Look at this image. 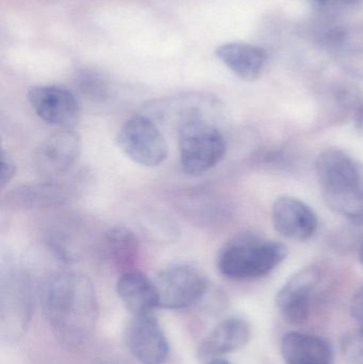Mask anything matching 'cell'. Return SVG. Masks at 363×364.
Returning a JSON list of instances; mask_svg holds the SVG:
<instances>
[{
  "label": "cell",
  "mask_w": 363,
  "mask_h": 364,
  "mask_svg": "<svg viewBox=\"0 0 363 364\" xmlns=\"http://www.w3.org/2000/svg\"><path fill=\"white\" fill-rule=\"evenodd\" d=\"M313 1L318 2V4H326V2L330 1V0H313Z\"/></svg>",
  "instance_id": "cell-28"
},
{
  "label": "cell",
  "mask_w": 363,
  "mask_h": 364,
  "mask_svg": "<svg viewBox=\"0 0 363 364\" xmlns=\"http://www.w3.org/2000/svg\"><path fill=\"white\" fill-rule=\"evenodd\" d=\"M315 172L322 195L335 213L363 223V164L341 149L320 154Z\"/></svg>",
  "instance_id": "cell-2"
},
{
  "label": "cell",
  "mask_w": 363,
  "mask_h": 364,
  "mask_svg": "<svg viewBox=\"0 0 363 364\" xmlns=\"http://www.w3.org/2000/svg\"><path fill=\"white\" fill-rule=\"evenodd\" d=\"M81 139L72 130L55 132L40 143L34 154V168L45 181L61 179L78 161Z\"/></svg>",
  "instance_id": "cell-9"
},
{
  "label": "cell",
  "mask_w": 363,
  "mask_h": 364,
  "mask_svg": "<svg viewBox=\"0 0 363 364\" xmlns=\"http://www.w3.org/2000/svg\"><path fill=\"white\" fill-rule=\"evenodd\" d=\"M177 130L180 166L185 174H204L225 157L227 142L211 119H190Z\"/></svg>",
  "instance_id": "cell-4"
},
{
  "label": "cell",
  "mask_w": 363,
  "mask_h": 364,
  "mask_svg": "<svg viewBox=\"0 0 363 364\" xmlns=\"http://www.w3.org/2000/svg\"><path fill=\"white\" fill-rule=\"evenodd\" d=\"M217 108V100L213 96L200 93L183 94L156 100L147 107L149 117L172 122L177 129L190 119L197 117L211 119L210 110Z\"/></svg>",
  "instance_id": "cell-14"
},
{
  "label": "cell",
  "mask_w": 363,
  "mask_h": 364,
  "mask_svg": "<svg viewBox=\"0 0 363 364\" xmlns=\"http://www.w3.org/2000/svg\"><path fill=\"white\" fill-rule=\"evenodd\" d=\"M159 307L183 309L204 299L208 284L204 276L188 265H173L158 274L155 280Z\"/></svg>",
  "instance_id": "cell-7"
},
{
  "label": "cell",
  "mask_w": 363,
  "mask_h": 364,
  "mask_svg": "<svg viewBox=\"0 0 363 364\" xmlns=\"http://www.w3.org/2000/svg\"><path fill=\"white\" fill-rule=\"evenodd\" d=\"M119 149L134 164L146 168L161 166L168 156V147L161 130L148 115L128 119L117 136Z\"/></svg>",
  "instance_id": "cell-5"
},
{
  "label": "cell",
  "mask_w": 363,
  "mask_h": 364,
  "mask_svg": "<svg viewBox=\"0 0 363 364\" xmlns=\"http://www.w3.org/2000/svg\"><path fill=\"white\" fill-rule=\"evenodd\" d=\"M351 314L359 325V331L363 333V287L354 294L352 299Z\"/></svg>",
  "instance_id": "cell-23"
},
{
  "label": "cell",
  "mask_w": 363,
  "mask_h": 364,
  "mask_svg": "<svg viewBox=\"0 0 363 364\" xmlns=\"http://www.w3.org/2000/svg\"><path fill=\"white\" fill-rule=\"evenodd\" d=\"M287 256L285 244L242 233L222 248L217 267L229 279H259L272 273Z\"/></svg>",
  "instance_id": "cell-3"
},
{
  "label": "cell",
  "mask_w": 363,
  "mask_h": 364,
  "mask_svg": "<svg viewBox=\"0 0 363 364\" xmlns=\"http://www.w3.org/2000/svg\"><path fill=\"white\" fill-rule=\"evenodd\" d=\"M77 83L81 93L93 102H102L108 96V85L106 81L95 73L85 70L79 75Z\"/></svg>",
  "instance_id": "cell-20"
},
{
  "label": "cell",
  "mask_w": 363,
  "mask_h": 364,
  "mask_svg": "<svg viewBox=\"0 0 363 364\" xmlns=\"http://www.w3.org/2000/svg\"><path fill=\"white\" fill-rule=\"evenodd\" d=\"M32 110L42 121L61 130H72L81 117L77 96L65 87L36 85L27 94Z\"/></svg>",
  "instance_id": "cell-8"
},
{
  "label": "cell",
  "mask_w": 363,
  "mask_h": 364,
  "mask_svg": "<svg viewBox=\"0 0 363 364\" xmlns=\"http://www.w3.org/2000/svg\"><path fill=\"white\" fill-rule=\"evenodd\" d=\"M207 364H232L230 363L229 361L225 360V359L222 358H215L209 360Z\"/></svg>",
  "instance_id": "cell-25"
},
{
  "label": "cell",
  "mask_w": 363,
  "mask_h": 364,
  "mask_svg": "<svg viewBox=\"0 0 363 364\" xmlns=\"http://www.w3.org/2000/svg\"><path fill=\"white\" fill-rule=\"evenodd\" d=\"M343 1H345V4H358V2L362 1V0H343Z\"/></svg>",
  "instance_id": "cell-27"
},
{
  "label": "cell",
  "mask_w": 363,
  "mask_h": 364,
  "mask_svg": "<svg viewBox=\"0 0 363 364\" xmlns=\"http://www.w3.org/2000/svg\"><path fill=\"white\" fill-rule=\"evenodd\" d=\"M249 338L251 328L247 322L238 318H227L204 338L198 346V358L209 361L236 352L246 346Z\"/></svg>",
  "instance_id": "cell-15"
},
{
  "label": "cell",
  "mask_w": 363,
  "mask_h": 364,
  "mask_svg": "<svg viewBox=\"0 0 363 364\" xmlns=\"http://www.w3.org/2000/svg\"><path fill=\"white\" fill-rule=\"evenodd\" d=\"M281 355L288 364H334V350L330 342L307 333L283 336Z\"/></svg>",
  "instance_id": "cell-18"
},
{
  "label": "cell",
  "mask_w": 363,
  "mask_h": 364,
  "mask_svg": "<svg viewBox=\"0 0 363 364\" xmlns=\"http://www.w3.org/2000/svg\"><path fill=\"white\" fill-rule=\"evenodd\" d=\"M102 254L110 264L121 273L134 267L140 256V243L131 229L124 226L113 227L102 239Z\"/></svg>",
  "instance_id": "cell-19"
},
{
  "label": "cell",
  "mask_w": 363,
  "mask_h": 364,
  "mask_svg": "<svg viewBox=\"0 0 363 364\" xmlns=\"http://www.w3.org/2000/svg\"><path fill=\"white\" fill-rule=\"evenodd\" d=\"M220 61L237 77L244 81H255L261 76L266 62L264 49L247 43L232 42L215 49Z\"/></svg>",
  "instance_id": "cell-17"
},
{
  "label": "cell",
  "mask_w": 363,
  "mask_h": 364,
  "mask_svg": "<svg viewBox=\"0 0 363 364\" xmlns=\"http://www.w3.org/2000/svg\"><path fill=\"white\" fill-rule=\"evenodd\" d=\"M320 271L305 267L287 280L276 295V306L291 324H304L310 316L311 299L320 282Z\"/></svg>",
  "instance_id": "cell-10"
},
{
  "label": "cell",
  "mask_w": 363,
  "mask_h": 364,
  "mask_svg": "<svg viewBox=\"0 0 363 364\" xmlns=\"http://www.w3.org/2000/svg\"><path fill=\"white\" fill-rule=\"evenodd\" d=\"M359 259H360V263H362V265L363 267V243L362 244V246H360Z\"/></svg>",
  "instance_id": "cell-26"
},
{
  "label": "cell",
  "mask_w": 363,
  "mask_h": 364,
  "mask_svg": "<svg viewBox=\"0 0 363 364\" xmlns=\"http://www.w3.org/2000/svg\"><path fill=\"white\" fill-rule=\"evenodd\" d=\"M43 314L59 341L70 346L85 343L95 331L99 316L95 287L78 272L53 274L40 292Z\"/></svg>",
  "instance_id": "cell-1"
},
{
  "label": "cell",
  "mask_w": 363,
  "mask_h": 364,
  "mask_svg": "<svg viewBox=\"0 0 363 364\" xmlns=\"http://www.w3.org/2000/svg\"><path fill=\"white\" fill-rule=\"evenodd\" d=\"M15 174H16V166H15L14 162L11 159L10 156L8 154L2 151L1 153V177H0V184H1V188H6L8 186L9 182L14 178Z\"/></svg>",
  "instance_id": "cell-22"
},
{
  "label": "cell",
  "mask_w": 363,
  "mask_h": 364,
  "mask_svg": "<svg viewBox=\"0 0 363 364\" xmlns=\"http://www.w3.org/2000/svg\"><path fill=\"white\" fill-rule=\"evenodd\" d=\"M117 292L134 316H145L159 307L155 282L136 269L123 272L117 282Z\"/></svg>",
  "instance_id": "cell-16"
},
{
  "label": "cell",
  "mask_w": 363,
  "mask_h": 364,
  "mask_svg": "<svg viewBox=\"0 0 363 364\" xmlns=\"http://www.w3.org/2000/svg\"><path fill=\"white\" fill-rule=\"evenodd\" d=\"M275 230L293 241H307L318 229V216L307 203L293 196L278 197L272 209Z\"/></svg>",
  "instance_id": "cell-12"
},
{
  "label": "cell",
  "mask_w": 363,
  "mask_h": 364,
  "mask_svg": "<svg viewBox=\"0 0 363 364\" xmlns=\"http://www.w3.org/2000/svg\"><path fill=\"white\" fill-rule=\"evenodd\" d=\"M341 352L347 364H363V333H347L341 341Z\"/></svg>",
  "instance_id": "cell-21"
},
{
  "label": "cell",
  "mask_w": 363,
  "mask_h": 364,
  "mask_svg": "<svg viewBox=\"0 0 363 364\" xmlns=\"http://www.w3.org/2000/svg\"><path fill=\"white\" fill-rule=\"evenodd\" d=\"M32 314L30 284L25 274L8 272L1 280L0 331L6 341L18 340L27 331Z\"/></svg>",
  "instance_id": "cell-6"
},
{
  "label": "cell",
  "mask_w": 363,
  "mask_h": 364,
  "mask_svg": "<svg viewBox=\"0 0 363 364\" xmlns=\"http://www.w3.org/2000/svg\"><path fill=\"white\" fill-rule=\"evenodd\" d=\"M130 353L142 364H163L168 357V340L151 314L134 316L126 329Z\"/></svg>",
  "instance_id": "cell-11"
},
{
  "label": "cell",
  "mask_w": 363,
  "mask_h": 364,
  "mask_svg": "<svg viewBox=\"0 0 363 364\" xmlns=\"http://www.w3.org/2000/svg\"><path fill=\"white\" fill-rule=\"evenodd\" d=\"M355 126L357 132L363 136V102L360 104L357 112L355 114Z\"/></svg>",
  "instance_id": "cell-24"
},
{
  "label": "cell",
  "mask_w": 363,
  "mask_h": 364,
  "mask_svg": "<svg viewBox=\"0 0 363 364\" xmlns=\"http://www.w3.org/2000/svg\"><path fill=\"white\" fill-rule=\"evenodd\" d=\"M72 194V184L61 178L15 186L6 193L4 200L13 209H46L64 205Z\"/></svg>",
  "instance_id": "cell-13"
}]
</instances>
